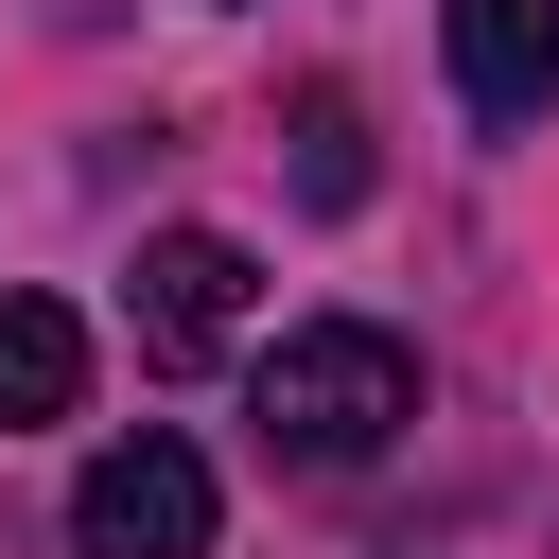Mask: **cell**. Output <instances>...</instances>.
Instances as JSON below:
<instances>
[{"mask_svg": "<svg viewBox=\"0 0 559 559\" xmlns=\"http://www.w3.org/2000/svg\"><path fill=\"white\" fill-rule=\"evenodd\" d=\"M70 402H87V314L70 297H0V437L70 419Z\"/></svg>", "mask_w": 559, "mask_h": 559, "instance_id": "cell-5", "label": "cell"}, {"mask_svg": "<svg viewBox=\"0 0 559 559\" xmlns=\"http://www.w3.org/2000/svg\"><path fill=\"white\" fill-rule=\"evenodd\" d=\"M454 105L472 122H542L559 105V0H454Z\"/></svg>", "mask_w": 559, "mask_h": 559, "instance_id": "cell-4", "label": "cell"}, {"mask_svg": "<svg viewBox=\"0 0 559 559\" xmlns=\"http://www.w3.org/2000/svg\"><path fill=\"white\" fill-rule=\"evenodd\" d=\"M70 559H210V454L192 437H105L70 472Z\"/></svg>", "mask_w": 559, "mask_h": 559, "instance_id": "cell-2", "label": "cell"}, {"mask_svg": "<svg viewBox=\"0 0 559 559\" xmlns=\"http://www.w3.org/2000/svg\"><path fill=\"white\" fill-rule=\"evenodd\" d=\"M297 192H314V210L367 192V122H349V87H297Z\"/></svg>", "mask_w": 559, "mask_h": 559, "instance_id": "cell-6", "label": "cell"}, {"mask_svg": "<svg viewBox=\"0 0 559 559\" xmlns=\"http://www.w3.org/2000/svg\"><path fill=\"white\" fill-rule=\"evenodd\" d=\"M140 349L157 367H227L245 349V245L227 227H157L140 245Z\"/></svg>", "mask_w": 559, "mask_h": 559, "instance_id": "cell-3", "label": "cell"}, {"mask_svg": "<svg viewBox=\"0 0 559 559\" xmlns=\"http://www.w3.org/2000/svg\"><path fill=\"white\" fill-rule=\"evenodd\" d=\"M402 419H419V349L384 314H314L262 349V454L280 472H367Z\"/></svg>", "mask_w": 559, "mask_h": 559, "instance_id": "cell-1", "label": "cell"}]
</instances>
